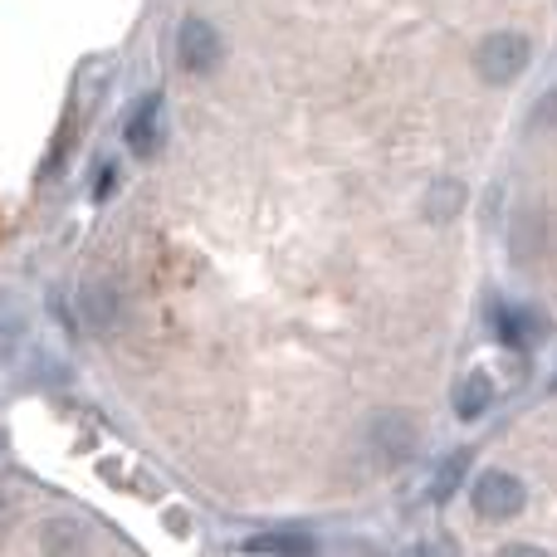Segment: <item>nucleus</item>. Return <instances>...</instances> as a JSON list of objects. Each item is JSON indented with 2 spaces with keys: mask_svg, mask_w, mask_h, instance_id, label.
<instances>
[{
  "mask_svg": "<svg viewBox=\"0 0 557 557\" xmlns=\"http://www.w3.org/2000/svg\"><path fill=\"white\" fill-rule=\"evenodd\" d=\"M470 499H474V513H480V519L504 523V519H519V513H523V504H529V490H523L519 474L490 470V474H480V480H474Z\"/></svg>",
  "mask_w": 557,
  "mask_h": 557,
  "instance_id": "nucleus-1",
  "label": "nucleus"
},
{
  "mask_svg": "<svg viewBox=\"0 0 557 557\" xmlns=\"http://www.w3.org/2000/svg\"><path fill=\"white\" fill-rule=\"evenodd\" d=\"M533 59V45L523 35H513V29H504V35H490L480 45V54H474V64H480V78H490V84H513V78L529 69Z\"/></svg>",
  "mask_w": 557,
  "mask_h": 557,
  "instance_id": "nucleus-2",
  "label": "nucleus"
},
{
  "mask_svg": "<svg viewBox=\"0 0 557 557\" xmlns=\"http://www.w3.org/2000/svg\"><path fill=\"white\" fill-rule=\"evenodd\" d=\"M176 54H182L186 74H211V69L221 64V35H215L211 20L186 15L182 29H176Z\"/></svg>",
  "mask_w": 557,
  "mask_h": 557,
  "instance_id": "nucleus-3",
  "label": "nucleus"
},
{
  "mask_svg": "<svg viewBox=\"0 0 557 557\" xmlns=\"http://www.w3.org/2000/svg\"><path fill=\"white\" fill-rule=\"evenodd\" d=\"M127 147H133L137 157H152L157 147H162V94H147L143 103H137L133 123H127Z\"/></svg>",
  "mask_w": 557,
  "mask_h": 557,
  "instance_id": "nucleus-4",
  "label": "nucleus"
},
{
  "mask_svg": "<svg viewBox=\"0 0 557 557\" xmlns=\"http://www.w3.org/2000/svg\"><path fill=\"white\" fill-rule=\"evenodd\" d=\"M494 333H499V343L523 347V343H533V337L543 333V323H539V313H529V308L494 304Z\"/></svg>",
  "mask_w": 557,
  "mask_h": 557,
  "instance_id": "nucleus-5",
  "label": "nucleus"
},
{
  "mask_svg": "<svg viewBox=\"0 0 557 557\" xmlns=\"http://www.w3.org/2000/svg\"><path fill=\"white\" fill-rule=\"evenodd\" d=\"M490 401H494L490 372H470L460 382V392H455V411H460V421H480V416L490 411Z\"/></svg>",
  "mask_w": 557,
  "mask_h": 557,
  "instance_id": "nucleus-6",
  "label": "nucleus"
},
{
  "mask_svg": "<svg viewBox=\"0 0 557 557\" xmlns=\"http://www.w3.org/2000/svg\"><path fill=\"white\" fill-rule=\"evenodd\" d=\"M240 548L245 553H313V539L308 533H255Z\"/></svg>",
  "mask_w": 557,
  "mask_h": 557,
  "instance_id": "nucleus-7",
  "label": "nucleus"
},
{
  "mask_svg": "<svg viewBox=\"0 0 557 557\" xmlns=\"http://www.w3.org/2000/svg\"><path fill=\"white\" fill-rule=\"evenodd\" d=\"M20 337H25V313H20V304L10 294H0V357L15 352Z\"/></svg>",
  "mask_w": 557,
  "mask_h": 557,
  "instance_id": "nucleus-8",
  "label": "nucleus"
},
{
  "mask_svg": "<svg viewBox=\"0 0 557 557\" xmlns=\"http://www.w3.org/2000/svg\"><path fill=\"white\" fill-rule=\"evenodd\" d=\"M460 206H465V186L460 182H441L431 191V201H425V211H431V221H450Z\"/></svg>",
  "mask_w": 557,
  "mask_h": 557,
  "instance_id": "nucleus-9",
  "label": "nucleus"
},
{
  "mask_svg": "<svg viewBox=\"0 0 557 557\" xmlns=\"http://www.w3.org/2000/svg\"><path fill=\"white\" fill-rule=\"evenodd\" d=\"M460 474H465V455H455V460L441 470V484H435V494H441V499H445V494H450L455 484H460Z\"/></svg>",
  "mask_w": 557,
  "mask_h": 557,
  "instance_id": "nucleus-10",
  "label": "nucleus"
},
{
  "mask_svg": "<svg viewBox=\"0 0 557 557\" xmlns=\"http://www.w3.org/2000/svg\"><path fill=\"white\" fill-rule=\"evenodd\" d=\"M529 123H533V127H553V123H557V88H553L548 98H543L539 108H533V117H529Z\"/></svg>",
  "mask_w": 557,
  "mask_h": 557,
  "instance_id": "nucleus-11",
  "label": "nucleus"
}]
</instances>
